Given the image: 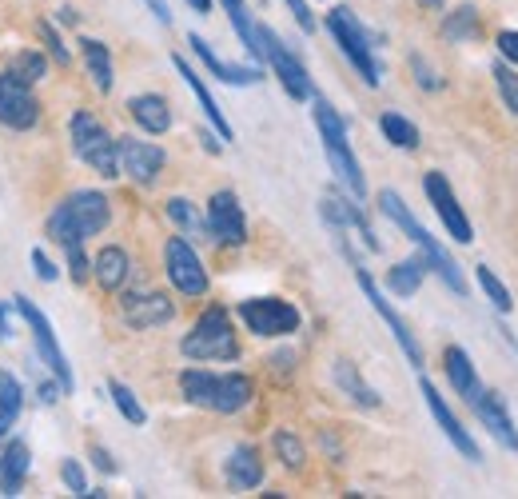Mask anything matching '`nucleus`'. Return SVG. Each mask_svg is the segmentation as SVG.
<instances>
[{
    "label": "nucleus",
    "mask_w": 518,
    "mask_h": 499,
    "mask_svg": "<svg viewBox=\"0 0 518 499\" xmlns=\"http://www.w3.org/2000/svg\"><path fill=\"white\" fill-rule=\"evenodd\" d=\"M379 212H383V216H387V220H391V224H395V228H399V232L419 248V256L427 260V268H431V272H435V276H439L455 296H467L463 268H459V264H455V256H451V252H447V248H443V244H439V240H435V236H431V232L411 216V208L403 204V196H399L395 188H383V192H379Z\"/></svg>",
    "instance_id": "1"
},
{
    "label": "nucleus",
    "mask_w": 518,
    "mask_h": 499,
    "mask_svg": "<svg viewBox=\"0 0 518 499\" xmlns=\"http://www.w3.org/2000/svg\"><path fill=\"white\" fill-rule=\"evenodd\" d=\"M108 220H112L108 196L104 192H92V188H80L64 204H56V212L44 224V232H48V240H56V244L68 248V244H84L88 236L104 232Z\"/></svg>",
    "instance_id": "2"
},
{
    "label": "nucleus",
    "mask_w": 518,
    "mask_h": 499,
    "mask_svg": "<svg viewBox=\"0 0 518 499\" xmlns=\"http://www.w3.org/2000/svg\"><path fill=\"white\" fill-rule=\"evenodd\" d=\"M315 128H319L323 156H327V164H331L335 180L343 184V192H347V196L363 200V196H367V180H363V168H359V160H355V152H351L347 124H343V116H339L323 96H315Z\"/></svg>",
    "instance_id": "3"
},
{
    "label": "nucleus",
    "mask_w": 518,
    "mask_h": 499,
    "mask_svg": "<svg viewBox=\"0 0 518 499\" xmlns=\"http://www.w3.org/2000/svg\"><path fill=\"white\" fill-rule=\"evenodd\" d=\"M327 32L335 36V44H339V52L351 60V68L363 76V84L375 88V84L383 80V64H379V56H375V44H371L367 28L355 20V12H351L347 4H339V8L327 12Z\"/></svg>",
    "instance_id": "4"
},
{
    "label": "nucleus",
    "mask_w": 518,
    "mask_h": 499,
    "mask_svg": "<svg viewBox=\"0 0 518 499\" xmlns=\"http://www.w3.org/2000/svg\"><path fill=\"white\" fill-rule=\"evenodd\" d=\"M180 352L188 360H240V340L232 328V316L224 308H208L196 328L180 340Z\"/></svg>",
    "instance_id": "5"
},
{
    "label": "nucleus",
    "mask_w": 518,
    "mask_h": 499,
    "mask_svg": "<svg viewBox=\"0 0 518 499\" xmlns=\"http://www.w3.org/2000/svg\"><path fill=\"white\" fill-rule=\"evenodd\" d=\"M72 148L84 164H92L104 180L120 176V140H112V132L92 116V112H76L72 116Z\"/></svg>",
    "instance_id": "6"
},
{
    "label": "nucleus",
    "mask_w": 518,
    "mask_h": 499,
    "mask_svg": "<svg viewBox=\"0 0 518 499\" xmlns=\"http://www.w3.org/2000/svg\"><path fill=\"white\" fill-rule=\"evenodd\" d=\"M12 312H16V316H24V324H28L32 340H36V352H40V360L48 364V372L56 376V384H60L64 392H72V368H68V356H64V352H60V344H56V332H52L48 316H44L28 296H16V300H12Z\"/></svg>",
    "instance_id": "7"
},
{
    "label": "nucleus",
    "mask_w": 518,
    "mask_h": 499,
    "mask_svg": "<svg viewBox=\"0 0 518 499\" xmlns=\"http://www.w3.org/2000/svg\"><path fill=\"white\" fill-rule=\"evenodd\" d=\"M240 320L248 324V332H256L263 340H283L291 332H299V308L279 300V296H256L240 304Z\"/></svg>",
    "instance_id": "8"
},
{
    "label": "nucleus",
    "mask_w": 518,
    "mask_h": 499,
    "mask_svg": "<svg viewBox=\"0 0 518 499\" xmlns=\"http://www.w3.org/2000/svg\"><path fill=\"white\" fill-rule=\"evenodd\" d=\"M259 44H263V60L271 64V72L279 76V84H283V92L291 96V100H311L315 96V88H311V76H307V68H303V60L267 28V24H259Z\"/></svg>",
    "instance_id": "9"
},
{
    "label": "nucleus",
    "mask_w": 518,
    "mask_h": 499,
    "mask_svg": "<svg viewBox=\"0 0 518 499\" xmlns=\"http://www.w3.org/2000/svg\"><path fill=\"white\" fill-rule=\"evenodd\" d=\"M164 268H168V280H172L176 292H184V296H204L208 292V268L196 256L192 240L172 236L168 248H164Z\"/></svg>",
    "instance_id": "10"
},
{
    "label": "nucleus",
    "mask_w": 518,
    "mask_h": 499,
    "mask_svg": "<svg viewBox=\"0 0 518 499\" xmlns=\"http://www.w3.org/2000/svg\"><path fill=\"white\" fill-rule=\"evenodd\" d=\"M423 192H427V200L435 204V212H439L447 236L459 240V244H471V240H475V228H471V220H467V212H463V204H459L451 180H447L443 172H427V176H423Z\"/></svg>",
    "instance_id": "11"
},
{
    "label": "nucleus",
    "mask_w": 518,
    "mask_h": 499,
    "mask_svg": "<svg viewBox=\"0 0 518 499\" xmlns=\"http://www.w3.org/2000/svg\"><path fill=\"white\" fill-rule=\"evenodd\" d=\"M355 280H359V288H363V296L371 300V308L379 312V320H383V324L391 328V336H395V344L403 348V356L411 360V368H423V348H419V340H415V332H411V328H407V320H403V316H399V312L391 308V300H387V296L379 292V284L371 280V272L355 264Z\"/></svg>",
    "instance_id": "12"
},
{
    "label": "nucleus",
    "mask_w": 518,
    "mask_h": 499,
    "mask_svg": "<svg viewBox=\"0 0 518 499\" xmlns=\"http://www.w3.org/2000/svg\"><path fill=\"white\" fill-rule=\"evenodd\" d=\"M208 232L224 248H244L248 244V220H244V208H240V196L236 192L220 188L208 200Z\"/></svg>",
    "instance_id": "13"
},
{
    "label": "nucleus",
    "mask_w": 518,
    "mask_h": 499,
    "mask_svg": "<svg viewBox=\"0 0 518 499\" xmlns=\"http://www.w3.org/2000/svg\"><path fill=\"white\" fill-rule=\"evenodd\" d=\"M319 212H323V220L331 224L335 236L355 232L367 252H379V240H375V232H371V224H367V216H363V208H359L355 196H347V192H327L323 204H319Z\"/></svg>",
    "instance_id": "14"
},
{
    "label": "nucleus",
    "mask_w": 518,
    "mask_h": 499,
    "mask_svg": "<svg viewBox=\"0 0 518 499\" xmlns=\"http://www.w3.org/2000/svg\"><path fill=\"white\" fill-rule=\"evenodd\" d=\"M40 120V100L32 84H20L12 72H0V124L12 132H28Z\"/></svg>",
    "instance_id": "15"
},
{
    "label": "nucleus",
    "mask_w": 518,
    "mask_h": 499,
    "mask_svg": "<svg viewBox=\"0 0 518 499\" xmlns=\"http://www.w3.org/2000/svg\"><path fill=\"white\" fill-rule=\"evenodd\" d=\"M419 392H423V400H427V408H431V416H435V424L443 428V436L451 440V448L463 456V460H471V464H479L483 460V452H479V444H475V436L459 424V416L447 408V400L439 396V388L431 384V380H419Z\"/></svg>",
    "instance_id": "16"
},
{
    "label": "nucleus",
    "mask_w": 518,
    "mask_h": 499,
    "mask_svg": "<svg viewBox=\"0 0 518 499\" xmlns=\"http://www.w3.org/2000/svg\"><path fill=\"white\" fill-rule=\"evenodd\" d=\"M120 312H124V324H128V328L148 332V328L172 324L176 304H172L164 292H132V296L120 300Z\"/></svg>",
    "instance_id": "17"
},
{
    "label": "nucleus",
    "mask_w": 518,
    "mask_h": 499,
    "mask_svg": "<svg viewBox=\"0 0 518 499\" xmlns=\"http://www.w3.org/2000/svg\"><path fill=\"white\" fill-rule=\"evenodd\" d=\"M120 172H128L136 184H156L160 172H164V148L152 144V140H132L124 136L120 140Z\"/></svg>",
    "instance_id": "18"
},
{
    "label": "nucleus",
    "mask_w": 518,
    "mask_h": 499,
    "mask_svg": "<svg viewBox=\"0 0 518 499\" xmlns=\"http://www.w3.org/2000/svg\"><path fill=\"white\" fill-rule=\"evenodd\" d=\"M471 408H475V420H479V424H483V428H487V432H491L507 452H518L515 416L507 412V400H503L499 392H487V388H483V392H479V400H475Z\"/></svg>",
    "instance_id": "19"
},
{
    "label": "nucleus",
    "mask_w": 518,
    "mask_h": 499,
    "mask_svg": "<svg viewBox=\"0 0 518 499\" xmlns=\"http://www.w3.org/2000/svg\"><path fill=\"white\" fill-rule=\"evenodd\" d=\"M188 44H192V52L204 60V68H208L216 80H224V84H256V80H263V72H259L256 64H244V68H240V64H228V60L216 56L212 44H208L204 36H196V32L188 36Z\"/></svg>",
    "instance_id": "20"
},
{
    "label": "nucleus",
    "mask_w": 518,
    "mask_h": 499,
    "mask_svg": "<svg viewBox=\"0 0 518 499\" xmlns=\"http://www.w3.org/2000/svg\"><path fill=\"white\" fill-rule=\"evenodd\" d=\"M443 368H447V380H451V388L467 400V404H475L479 400V392H483V380H479V372H475V364H471V356L463 352V348H447L443 352Z\"/></svg>",
    "instance_id": "21"
},
{
    "label": "nucleus",
    "mask_w": 518,
    "mask_h": 499,
    "mask_svg": "<svg viewBox=\"0 0 518 499\" xmlns=\"http://www.w3.org/2000/svg\"><path fill=\"white\" fill-rule=\"evenodd\" d=\"M172 64H176V72H180V76L188 80V88L196 92V100H200V108H204L208 124H212V128L220 132V140H232V124H228V116L220 112V104L212 100V92H208V84L200 80V72H196V68H192V64L184 60V56H172Z\"/></svg>",
    "instance_id": "22"
},
{
    "label": "nucleus",
    "mask_w": 518,
    "mask_h": 499,
    "mask_svg": "<svg viewBox=\"0 0 518 499\" xmlns=\"http://www.w3.org/2000/svg\"><path fill=\"white\" fill-rule=\"evenodd\" d=\"M224 476H228V484L236 488V492H252L263 484V460H259V452L252 444H240L232 456H228V464H224Z\"/></svg>",
    "instance_id": "23"
},
{
    "label": "nucleus",
    "mask_w": 518,
    "mask_h": 499,
    "mask_svg": "<svg viewBox=\"0 0 518 499\" xmlns=\"http://www.w3.org/2000/svg\"><path fill=\"white\" fill-rule=\"evenodd\" d=\"M92 276L100 280V288H104V292H120V288L128 284V276H132V260H128V252H124V248H116V244L100 248V256L92 260Z\"/></svg>",
    "instance_id": "24"
},
{
    "label": "nucleus",
    "mask_w": 518,
    "mask_h": 499,
    "mask_svg": "<svg viewBox=\"0 0 518 499\" xmlns=\"http://www.w3.org/2000/svg\"><path fill=\"white\" fill-rule=\"evenodd\" d=\"M132 120L144 128V132H152V136H164L168 128H172V108H168V100L160 96V92H144V96H132Z\"/></svg>",
    "instance_id": "25"
},
{
    "label": "nucleus",
    "mask_w": 518,
    "mask_h": 499,
    "mask_svg": "<svg viewBox=\"0 0 518 499\" xmlns=\"http://www.w3.org/2000/svg\"><path fill=\"white\" fill-rule=\"evenodd\" d=\"M252 396H256V388H252V380H248L244 372L216 376V400H212V412H224V416H232V412L248 408V404H252Z\"/></svg>",
    "instance_id": "26"
},
{
    "label": "nucleus",
    "mask_w": 518,
    "mask_h": 499,
    "mask_svg": "<svg viewBox=\"0 0 518 499\" xmlns=\"http://www.w3.org/2000/svg\"><path fill=\"white\" fill-rule=\"evenodd\" d=\"M331 376H335V388H339V392H347L359 408H379V404H383V396H379V392L359 376V368H355L351 360H335Z\"/></svg>",
    "instance_id": "27"
},
{
    "label": "nucleus",
    "mask_w": 518,
    "mask_h": 499,
    "mask_svg": "<svg viewBox=\"0 0 518 499\" xmlns=\"http://www.w3.org/2000/svg\"><path fill=\"white\" fill-rule=\"evenodd\" d=\"M28 464H32V456H28V444H8L4 448V460H0V496H16L20 488H24V476H28Z\"/></svg>",
    "instance_id": "28"
},
{
    "label": "nucleus",
    "mask_w": 518,
    "mask_h": 499,
    "mask_svg": "<svg viewBox=\"0 0 518 499\" xmlns=\"http://www.w3.org/2000/svg\"><path fill=\"white\" fill-rule=\"evenodd\" d=\"M423 276H427V260H423V256H411V260H399V264L387 272V288H391L399 300H411V296L423 288Z\"/></svg>",
    "instance_id": "29"
},
{
    "label": "nucleus",
    "mask_w": 518,
    "mask_h": 499,
    "mask_svg": "<svg viewBox=\"0 0 518 499\" xmlns=\"http://www.w3.org/2000/svg\"><path fill=\"white\" fill-rule=\"evenodd\" d=\"M80 52H84V64H88L92 84H96L100 92H112V84H116V76H112V52H108L100 40H92V36L80 40Z\"/></svg>",
    "instance_id": "30"
},
{
    "label": "nucleus",
    "mask_w": 518,
    "mask_h": 499,
    "mask_svg": "<svg viewBox=\"0 0 518 499\" xmlns=\"http://www.w3.org/2000/svg\"><path fill=\"white\" fill-rule=\"evenodd\" d=\"M20 412H24L20 380L8 376V372H0V440H8V432H12L16 420H20Z\"/></svg>",
    "instance_id": "31"
},
{
    "label": "nucleus",
    "mask_w": 518,
    "mask_h": 499,
    "mask_svg": "<svg viewBox=\"0 0 518 499\" xmlns=\"http://www.w3.org/2000/svg\"><path fill=\"white\" fill-rule=\"evenodd\" d=\"M168 216H172V224L184 232V240H208V220L196 212L192 200L172 196V200H168Z\"/></svg>",
    "instance_id": "32"
},
{
    "label": "nucleus",
    "mask_w": 518,
    "mask_h": 499,
    "mask_svg": "<svg viewBox=\"0 0 518 499\" xmlns=\"http://www.w3.org/2000/svg\"><path fill=\"white\" fill-rule=\"evenodd\" d=\"M224 8H228V20H232V28H236V36H240V44L263 60V44H259V24H252V16H248V8H244V0H220Z\"/></svg>",
    "instance_id": "33"
},
{
    "label": "nucleus",
    "mask_w": 518,
    "mask_h": 499,
    "mask_svg": "<svg viewBox=\"0 0 518 499\" xmlns=\"http://www.w3.org/2000/svg\"><path fill=\"white\" fill-rule=\"evenodd\" d=\"M180 388H184V400L196 408H212V400H216V376L204 368H188L180 376Z\"/></svg>",
    "instance_id": "34"
},
{
    "label": "nucleus",
    "mask_w": 518,
    "mask_h": 499,
    "mask_svg": "<svg viewBox=\"0 0 518 499\" xmlns=\"http://www.w3.org/2000/svg\"><path fill=\"white\" fill-rule=\"evenodd\" d=\"M443 36H447L451 44L475 40V36H479V12H475V4H459L455 12H447V20H443Z\"/></svg>",
    "instance_id": "35"
},
{
    "label": "nucleus",
    "mask_w": 518,
    "mask_h": 499,
    "mask_svg": "<svg viewBox=\"0 0 518 499\" xmlns=\"http://www.w3.org/2000/svg\"><path fill=\"white\" fill-rule=\"evenodd\" d=\"M379 128H383V136H387L395 148H407V152H415V148H419V128H415L407 116H399V112H383V116H379Z\"/></svg>",
    "instance_id": "36"
},
{
    "label": "nucleus",
    "mask_w": 518,
    "mask_h": 499,
    "mask_svg": "<svg viewBox=\"0 0 518 499\" xmlns=\"http://www.w3.org/2000/svg\"><path fill=\"white\" fill-rule=\"evenodd\" d=\"M108 392H112V404L120 408V416H124L128 424H144V420H148V412H144V404L136 400V392H132L128 384H120V380H112V384H108Z\"/></svg>",
    "instance_id": "37"
},
{
    "label": "nucleus",
    "mask_w": 518,
    "mask_h": 499,
    "mask_svg": "<svg viewBox=\"0 0 518 499\" xmlns=\"http://www.w3.org/2000/svg\"><path fill=\"white\" fill-rule=\"evenodd\" d=\"M475 276H479V284H483V292H487V300L499 308V312H511L515 308V300H511V292H507V284L487 268V264H479L475 268Z\"/></svg>",
    "instance_id": "38"
},
{
    "label": "nucleus",
    "mask_w": 518,
    "mask_h": 499,
    "mask_svg": "<svg viewBox=\"0 0 518 499\" xmlns=\"http://www.w3.org/2000/svg\"><path fill=\"white\" fill-rule=\"evenodd\" d=\"M8 72H12L20 84H36V80L48 72V60H44L40 52H20V56L12 60V68H8Z\"/></svg>",
    "instance_id": "39"
},
{
    "label": "nucleus",
    "mask_w": 518,
    "mask_h": 499,
    "mask_svg": "<svg viewBox=\"0 0 518 499\" xmlns=\"http://www.w3.org/2000/svg\"><path fill=\"white\" fill-rule=\"evenodd\" d=\"M271 448H275V456L291 468V472H299L303 468V460H307V452H303V444L291 436V432H275L271 436Z\"/></svg>",
    "instance_id": "40"
},
{
    "label": "nucleus",
    "mask_w": 518,
    "mask_h": 499,
    "mask_svg": "<svg viewBox=\"0 0 518 499\" xmlns=\"http://www.w3.org/2000/svg\"><path fill=\"white\" fill-rule=\"evenodd\" d=\"M495 88H499V96H503L507 112H515L518 116V72L507 64V60H499V64H495Z\"/></svg>",
    "instance_id": "41"
},
{
    "label": "nucleus",
    "mask_w": 518,
    "mask_h": 499,
    "mask_svg": "<svg viewBox=\"0 0 518 499\" xmlns=\"http://www.w3.org/2000/svg\"><path fill=\"white\" fill-rule=\"evenodd\" d=\"M36 32H40V40L48 44V52H52V60H56V64H68V60H72V52L64 48V40H60V32H56V28L48 24V20H40V24H36Z\"/></svg>",
    "instance_id": "42"
},
{
    "label": "nucleus",
    "mask_w": 518,
    "mask_h": 499,
    "mask_svg": "<svg viewBox=\"0 0 518 499\" xmlns=\"http://www.w3.org/2000/svg\"><path fill=\"white\" fill-rule=\"evenodd\" d=\"M64 252H68V276H72V284H88V276H92V264H88L84 248H80V244H68Z\"/></svg>",
    "instance_id": "43"
},
{
    "label": "nucleus",
    "mask_w": 518,
    "mask_h": 499,
    "mask_svg": "<svg viewBox=\"0 0 518 499\" xmlns=\"http://www.w3.org/2000/svg\"><path fill=\"white\" fill-rule=\"evenodd\" d=\"M60 480H64V488H68L72 496H84V492H88V476H84L80 460H64V464H60Z\"/></svg>",
    "instance_id": "44"
},
{
    "label": "nucleus",
    "mask_w": 518,
    "mask_h": 499,
    "mask_svg": "<svg viewBox=\"0 0 518 499\" xmlns=\"http://www.w3.org/2000/svg\"><path fill=\"white\" fill-rule=\"evenodd\" d=\"M411 72H415L419 88H427V92H435V88H439V76H435V68H431L423 56H411Z\"/></svg>",
    "instance_id": "45"
},
{
    "label": "nucleus",
    "mask_w": 518,
    "mask_h": 499,
    "mask_svg": "<svg viewBox=\"0 0 518 499\" xmlns=\"http://www.w3.org/2000/svg\"><path fill=\"white\" fill-rule=\"evenodd\" d=\"M283 4L291 8L295 24H299L303 32H315V16H311V4H307V0H283Z\"/></svg>",
    "instance_id": "46"
},
{
    "label": "nucleus",
    "mask_w": 518,
    "mask_h": 499,
    "mask_svg": "<svg viewBox=\"0 0 518 499\" xmlns=\"http://www.w3.org/2000/svg\"><path fill=\"white\" fill-rule=\"evenodd\" d=\"M32 268H36V280H44V284H52V280H56V264H52L40 248L32 252Z\"/></svg>",
    "instance_id": "47"
},
{
    "label": "nucleus",
    "mask_w": 518,
    "mask_h": 499,
    "mask_svg": "<svg viewBox=\"0 0 518 499\" xmlns=\"http://www.w3.org/2000/svg\"><path fill=\"white\" fill-rule=\"evenodd\" d=\"M499 52H503L507 64H518V32H511V28L499 32Z\"/></svg>",
    "instance_id": "48"
},
{
    "label": "nucleus",
    "mask_w": 518,
    "mask_h": 499,
    "mask_svg": "<svg viewBox=\"0 0 518 499\" xmlns=\"http://www.w3.org/2000/svg\"><path fill=\"white\" fill-rule=\"evenodd\" d=\"M60 396H64V388H60V384H52V380H44V384H40V400H44V404H56Z\"/></svg>",
    "instance_id": "49"
},
{
    "label": "nucleus",
    "mask_w": 518,
    "mask_h": 499,
    "mask_svg": "<svg viewBox=\"0 0 518 499\" xmlns=\"http://www.w3.org/2000/svg\"><path fill=\"white\" fill-rule=\"evenodd\" d=\"M92 464H96L100 472H116V460H112L104 448H92Z\"/></svg>",
    "instance_id": "50"
},
{
    "label": "nucleus",
    "mask_w": 518,
    "mask_h": 499,
    "mask_svg": "<svg viewBox=\"0 0 518 499\" xmlns=\"http://www.w3.org/2000/svg\"><path fill=\"white\" fill-rule=\"evenodd\" d=\"M148 8H152V16L160 20V24H172V12H168V0H144Z\"/></svg>",
    "instance_id": "51"
},
{
    "label": "nucleus",
    "mask_w": 518,
    "mask_h": 499,
    "mask_svg": "<svg viewBox=\"0 0 518 499\" xmlns=\"http://www.w3.org/2000/svg\"><path fill=\"white\" fill-rule=\"evenodd\" d=\"M8 312H12V304H0V344L8 340Z\"/></svg>",
    "instance_id": "52"
},
{
    "label": "nucleus",
    "mask_w": 518,
    "mask_h": 499,
    "mask_svg": "<svg viewBox=\"0 0 518 499\" xmlns=\"http://www.w3.org/2000/svg\"><path fill=\"white\" fill-rule=\"evenodd\" d=\"M188 4H192L200 16H208V12H212V0H188Z\"/></svg>",
    "instance_id": "53"
},
{
    "label": "nucleus",
    "mask_w": 518,
    "mask_h": 499,
    "mask_svg": "<svg viewBox=\"0 0 518 499\" xmlns=\"http://www.w3.org/2000/svg\"><path fill=\"white\" fill-rule=\"evenodd\" d=\"M60 20L64 24H76V8H60Z\"/></svg>",
    "instance_id": "54"
},
{
    "label": "nucleus",
    "mask_w": 518,
    "mask_h": 499,
    "mask_svg": "<svg viewBox=\"0 0 518 499\" xmlns=\"http://www.w3.org/2000/svg\"><path fill=\"white\" fill-rule=\"evenodd\" d=\"M419 4H423V8H435V12L443 8V0H419Z\"/></svg>",
    "instance_id": "55"
}]
</instances>
